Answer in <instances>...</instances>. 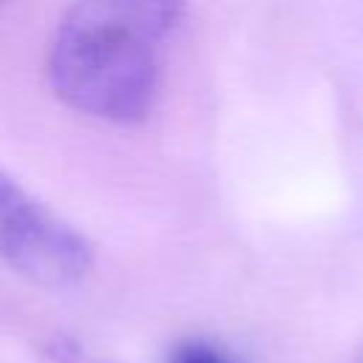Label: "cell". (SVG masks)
Listing matches in <instances>:
<instances>
[{"label": "cell", "mask_w": 363, "mask_h": 363, "mask_svg": "<svg viewBox=\"0 0 363 363\" xmlns=\"http://www.w3.org/2000/svg\"><path fill=\"white\" fill-rule=\"evenodd\" d=\"M179 17L182 0H77L51 45L54 91L71 108L108 122L142 119Z\"/></svg>", "instance_id": "obj_1"}, {"label": "cell", "mask_w": 363, "mask_h": 363, "mask_svg": "<svg viewBox=\"0 0 363 363\" xmlns=\"http://www.w3.org/2000/svg\"><path fill=\"white\" fill-rule=\"evenodd\" d=\"M0 258L40 286H68L94 267V247L0 170Z\"/></svg>", "instance_id": "obj_2"}, {"label": "cell", "mask_w": 363, "mask_h": 363, "mask_svg": "<svg viewBox=\"0 0 363 363\" xmlns=\"http://www.w3.org/2000/svg\"><path fill=\"white\" fill-rule=\"evenodd\" d=\"M170 363H227V357H224L218 349H213L210 343L190 340V343H182V346L173 352Z\"/></svg>", "instance_id": "obj_3"}, {"label": "cell", "mask_w": 363, "mask_h": 363, "mask_svg": "<svg viewBox=\"0 0 363 363\" xmlns=\"http://www.w3.org/2000/svg\"><path fill=\"white\" fill-rule=\"evenodd\" d=\"M3 3H6V0H0V6H3Z\"/></svg>", "instance_id": "obj_4"}]
</instances>
